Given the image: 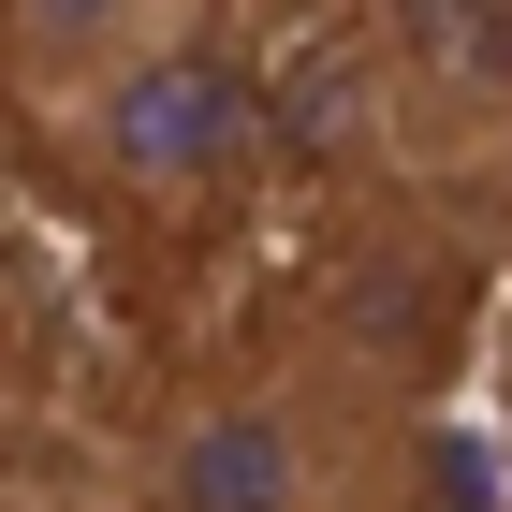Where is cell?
<instances>
[{
	"instance_id": "1",
	"label": "cell",
	"mask_w": 512,
	"mask_h": 512,
	"mask_svg": "<svg viewBox=\"0 0 512 512\" xmlns=\"http://www.w3.org/2000/svg\"><path fill=\"white\" fill-rule=\"evenodd\" d=\"M395 483H410V410L352 337L176 395L132 454V512H395Z\"/></svg>"
},
{
	"instance_id": "2",
	"label": "cell",
	"mask_w": 512,
	"mask_h": 512,
	"mask_svg": "<svg viewBox=\"0 0 512 512\" xmlns=\"http://www.w3.org/2000/svg\"><path fill=\"white\" fill-rule=\"evenodd\" d=\"M44 147L132 235H220L264 191V161H278V88H264V59H249L235 15H205V30L147 44L132 74H103L88 103H59Z\"/></svg>"
},
{
	"instance_id": "3",
	"label": "cell",
	"mask_w": 512,
	"mask_h": 512,
	"mask_svg": "<svg viewBox=\"0 0 512 512\" xmlns=\"http://www.w3.org/2000/svg\"><path fill=\"white\" fill-rule=\"evenodd\" d=\"M366 59H381L395 147L425 161L439 191L512 161V0H381Z\"/></svg>"
},
{
	"instance_id": "4",
	"label": "cell",
	"mask_w": 512,
	"mask_h": 512,
	"mask_svg": "<svg viewBox=\"0 0 512 512\" xmlns=\"http://www.w3.org/2000/svg\"><path fill=\"white\" fill-rule=\"evenodd\" d=\"M220 0H0V103L15 118H59V103H88L103 74H132L147 44L205 30Z\"/></svg>"
},
{
	"instance_id": "5",
	"label": "cell",
	"mask_w": 512,
	"mask_h": 512,
	"mask_svg": "<svg viewBox=\"0 0 512 512\" xmlns=\"http://www.w3.org/2000/svg\"><path fill=\"white\" fill-rule=\"evenodd\" d=\"M498 469H512V352H498Z\"/></svg>"
}]
</instances>
